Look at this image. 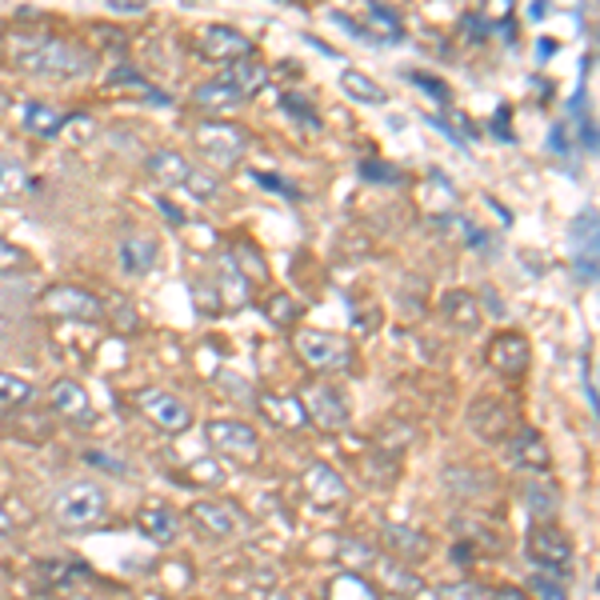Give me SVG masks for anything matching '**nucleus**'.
I'll use <instances>...</instances> for the list:
<instances>
[{
	"label": "nucleus",
	"mask_w": 600,
	"mask_h": 600,
	"mask_svg": "<svg viewBox=\"0 0 600 600\" xmlns=\"http://www.w3.org/2000/svg\"><path fill=\"white\" fill-rule=\"evenodd\" d=\"M505 457L512 469H520V473H549L553 469V452H549V445H544V437L536 432V428H512L505 440Z\"/></svg>",
	"instance_id": "9b49d317"
},
{
	"label": "nucleus",
	"mask_w": 600,
	"mask_h": 600,
	"mask_svg": "<svg viewBox=\"0 0 600 600\" xmlns=\"http://www.w3.org/2000/svg\"><path fill=\"white\" fill-rule=\"evenodd\" d=\"M48 404H53V413L65 416L69 425L89 428L96 420L93 401H89V393H84V384H77V381H57L53 384V389H48Z\"/></svg>",
	"instance_id": "f3484780"
},
{
	"label": "nucleus",
	"mask_w": 600,
	"mask_h": 600,
	"mask_svg": "<svg viewBox=\"0 0 600 600\" xmlns=\"http://www.w3.org/2000/svg\"><path fill=\"white\" fill-rule=\"evenodd\" d=\"M328 597H365V600H377V597H381V585H377V580H369L365 573L341 568V577L328 580Z\"/></svg>",
	"instance_id": "7c9ffc66"
},
{
	"label": "nucleus",
	"mask_w": 600,
	"mask_h": 600,
	"mask_svg": "<svg viewBox=\"0 0 600 600\" xmlns=\"http://www.w3.org/2000/svg\"><path fill=\"white\" fill-rule=\"evenodd\" d=\"M152 265H157V241L152 236H128L120 244V268L128 277H145Z\"/></svg>",
	"instance_id": "cd10ccee"
},
{
	"label": "nucleus",
	"mask_w": 600,
	"mask_h": 600,
	"mask_svg": "<svg viewBox=\"0 0 600 600\" xmlns=\"http://www.w3.org/2000/svg\"><path fill=\"white\" fill-rule=\"evenodd\" d=\"M488 365L500 372V377H520V372L529 369V341L520 333H500L488 341Z\"/></svg>",
	"instance_id": "a211bd4d"
},
{
	"label": "nucleus",
	"mask_w": 600,
	"mask_h": 600,
	"mask_svg": "<svg viewBox=\"0 0 600 600\" xmlns=\"http://www.w3.org/2000/svg\"><path fill=\"white\" fill-rule=\"evenodd\" d=\"M193 300H197V312H205V316H220V297H217V289H212V280H197L193 285Z\"/></svg>",
	"instance_id": "c03bdc74"
},
{
	"label": "nucleus",
	"mask_w": 600,
	"mask_h": 600,
	"mask_svg": "<svg viewBox=\"0 0 600 600\" xmlns=\"http://www.w3.org/2000/svg\"><path fill=\"white\" fill-rule=\"evenodd\" d=\"M381 561V553L372 549L369 541H357V536H341L336 544V565L341 568H353V573H372Z\"/></svg>",
	"instance_id": "c85d7f7f"
},
{
	"label": "nucleus",
	"mask_w": 600,
	"mask_h": 600,
	"mask_svg": "<svg viewBox=\"0 0 600 600\" xmlns=\"http://www.w3.org/2000/svg\"><path fill=\"white\" fill-rule=\"evenodd\" d=\"M333 21H341V28H348V33L360 36V41H372V45H396L404 36L396 12L389 9V4H381V0H372L369 4V21L353 24V16H345V12H336Z\"/></svg>",
	"instance_id": "f8f14e48"
},
{
	"label": "nucleus",
	"mask_w": 600,
	"mask_h": 600,
	"mask_svg": "<svg viewBox=\"0 0 600 600\" xmlns=\"http://www.w3.org/2000/svg\"><path fill=\"white\" fill-rule=\"evenodd\" d=\"M341 89H345L353 101H360V104H384L389 101V93H384L381 84L372 81V77H365L360 69H345L341 72Z\"/></svg>",
	"instance_id": "473e14b6"
},
{
	"label": "nucleus",
	"mask_w": 600,
	"mask_h": 600,
	"mask_svg": "<svg viewBox=\"0 0 600 600\" xmlns=\"http://www.w3.org/2000/svg\"><path fill=\"white\" fill-rule=\"evenodd\" d=\"M197 149L208 164L236 169L244 161V152H249V132L241 125H232V120H205L197 128Z\"/></svg>",
	"instance_id": "39448f33"
},
{
	"label": "nucleus",
	"mask_w": 600,
	"mask_h": 600,
	"mask_svg": "<svg viewBox=\"0 0 600 600\" xmlns=\"http://www.w3.org/2000/svg\"><path fill=\"white\" fill-rule=\"evenodd\" d=\"M12 532H16V524H12V517L0 508V541H12Z\"/></svg>",
	"instance_id": "6e6d98bb"
},
{
	"label": "nucleus",
	"mask_w": 600,
	"mask_h": 600,
	"mask_svg": "<svg viewBox=\"0 0 600 600\" xmlns=\"http://www.w3.org/2000/svg\"><path fill=\"white\" fill-rule=\"evenodd\" d=\"M485 304H488V312H493V316H505V309H500V297H497V292H485Z\"/></svg>",
	"instance_id": "4d7b16f0"
},
{
	"label": "nucleus",
	"mask_w": 600,
	"mask_h": 600,
	"mask_svg": "<svg viewBox=\"0 0 600 600\" xmlns=\"http://www.w3.org/2000/svg\"><path fill=\"white\" fill-rule=\"evenodd\" d=\"M384 549L401 561H425L432 553V541H428L420 529H408V524H389L384 529Z\"/></svg>",
	"instance_id": "b1692460"
},
{
	"label": "nucleus",
	"mask_w": 600,
	"mask_h": 600,
	"mask_svg": "<svg viewBox=\"0 0 600 600\" xmlns=\"http://www.w3.org/2000/svg\"><path fill=\"white\" fill-rule=\"evenodd\" d=\"M161 212H164V220H169V224H173V229H185V224H188V217H185V212H181V208H176L169 197L161 200Z\"/></svg>",
	"instance_id": "5fc2aeb1"
},
{
	"label": "nucleus",
	"mask_w": 600,
	"mask_h": 600,
	"mask_svg": "<svg viewBox=\"0 0 600 600\" xmlns=\"http://www.w3.org/2000/svg\"><path fill=\"white\" fill-rule=\"evenodd\" d=\"M200 57L205 60H217V65H232V60H244L253 57V41L229 24H208L200 33Z\"/></svg>",
	"instance_id": "4468645a"
},
{
	"label": "nucleus",
	"mask_w": 600,
	"mask_h": 600,
	"mask_svg": "<svg viewBox=\"0 0 600 600\" xmlns=\"http://www.w3.org/2000/svg\"><path fill=\"white\" fill-rule=\"evenodd\" d=\"M208 280H212V289H217L220 309L224 312H236L249 304V277L241 273V265H236V256L232 253H220L217 268L208 273Z\"/></svg>",
	"instance_id": "dca6fc26"
},
{
	"label": "nucleus",
	"mask_w": 600,
	"mask_h": 600,
	"mask_svg": "<svg viewBox=\"0 0 600 600\" xmlns=\"http://www.w3.org/2000/svg\"><path fill=\"white\" fill-rule=\"evenodd\" d=\"M300 404H304V416H309V425L324 428V432H341L348 425V404L345 396L336 393L328 381H309L300 389Z\"/></svg>",
	"instance_id": "6e6552de"
},
{
	"label": "nucleus",
	"mask_w": 600,
	"mask_h": 600,
	"mask_svg": "<svg viewBox=\"0 0 600 600\" xmlns=\"http://www.w3.org/2000/svg\"><path fill=\"white\" fill-rule=\"evenodd\" d=\"M529 589L536 592V597H549V600H561L565 597V577H544V573H536V577H529Z\"/></svg>",
	"instance_id": "49530a36"
},
{
	"label": "nucleus",
	"mask_w": 600,
	"mask_h": 600,
	"mask_svg": "<svg viewBox=\"0 0 600 600\" xmlns=\"http://www.w3.org/2000/svg\"><path fill=\"white\" fill-rule=\"evenodd\" d=\"M21 125L28 137H41V140H53L65 132V125H69V113L65 108H57V104H24V116Z\"/></svg>",
	"instance_id": "5701e85b"
},
{
	"label": "nucleus",
	"mask_w": 600,
	"mask_h": 600,
	"mask_svg": "<svg viewBox=\"0 0 600 600\" xmlns=\"http://www.w3.org/2000/svg\"><path fill=\"white\" fill-rule=\"evenodd\" d=\"M536 48H541V60H549V57H553V53H556L553 41H541V45H536Z\"/></svg>",
	"instance_id": "13d9d810"
},
{
	"label": "nucleus",
	"mask_w": 600,
	"mask_h": 600,
	"mask_svg": "<svg viewBox=\"0 0 600 600\" xmlns=\"http://www.w3.org/2000/svg\"><path fill=\"white\" fill-rule=\"evenodd\" d=\"M33 176L24 173L21 161H9L0 157V200H12V197H28L33 193Z\"/></svg>",
	"instance_id": "f704fd0d"
},
{
	"label": "nucleus",
	"mask_w": 600,
	"mask_h": 600,
	"mask_svg": "<svg viewBox=\"0 0 600 600\" xmlns=\"http://www.w3.org/2000/svg\"><path fill=\"white\" fill-rule=\"evenodd\" d=\"M524 505H529V512L536 520H553L556 517V488L532 481V485H524Z\"/></svg>",
	"instance_id": "c9c22d12"
},
{
	"label": "nucleus",
	"mask_w": 600,
	"mask_h": 600,
	"mask_svg": "<svg viewBox=\"0 0 600 600\" xmlns=\"http://www.w3.org/2000/svg\"><path fill=\"white\" fill-rule=\"evenodd\" d=\"M132 404H137L140 413L149 416L161 432H169V437H176V432H185V428L193 425V408L176 393H169V389H140V393L132 396Z\"/></svg>",
	"instance_id": "9d476101"
},
{
	"label": "nucleus",
	"mask_w": 600,
	"mask_h": 600,
	"mask_svg": "<svg viewBox=\"0 0 600 600\" xmlns=\"http://www.w3.org/2000/svg\"><path fill=\"white\" fill-rule=\"evenodd\" d=\"M377 568H381V577H384V589H393V597H420L425 592V580L413 577L404 565H393V561H377Z\"/></svg>",
	"instance_id": "72a5a7b5"
},
{
	"label": "nucleus",
	"mask_w": 600,
	"mask_h": 600,
	"mask_svg": "<svg viewBox=\"0 0 600 600\" xmlns=\"http://www.w3.org/2000/svg\"><path fill=\"white\" fill-rule=\"evenodd\" d=\"M524 553L529 561L541 573H556V577H568L573 573V541H568L565 532L549 524V520H536L529 532V541H524Z\"/></svg>",
	"instance_id": "423d86ee"
},
{
	"label": "nucleus",
	"mask_w": 600,
	"mask_h": 600,
	"mask_svg": "<svg viewBox=\"0 0 600 600\" xmlns=\"http://www.w3.org/2000/svg\"><path fill=\"white\" fill-rule=\"evenodd\" d=\"M469 428H473L481 440H488V445H500V440L512 432V413H508L497 396H476V401L469 404Z\"/></svg>",
	"instance_id": "2eb2a0df"
},
{
	"label": "nucleus",
	"mask_w": 600,
	"mask_h": 600,
	"mask_svg": "<svg viewBox=\"0 0 600 600\" xmlns=\"http://www.w3.org/2000/svg\"><path fill=\"white\" fill-rule=\"evenodd\" d=\"M253 181L261 188H268V193H280V197H292V200L300 197V188L289 185V181H285V176H277V173H253Z\"/></svg>",
	"instance_id": "de8ad7c7"
},
{
	"label": "nucleus",
	"mask_w": 600,
	"mask_h": 600,
	"mask_svg": "<svg viewBox=\"0 0 600 600\" xmlns=\"http://www.w3.org/2000/svg\"><path fill=\"white\" fill-rule=\"evenodd\" d=\"M452 532H461L464 541H473L476 549H493V553L500 549V541L493 536V529H485V524H473V520H452Z\"/></svg>",
	"instance_id": "a19ab883"
},
{
	"label": "nucleus",
	"mask_w": 600,
	"mask_h": 600,
	"mask_svg": "<svg viewBox=\"0 0 600 600\" xmlns=\"http://www.w3.org/2000/svg\"><path fill=\"white\" fill-rule=\"evenodd\" d=\"M292 348L312 372H345L353 365V348L345 336L324 333V328H297Z\"/></svg>",
	"instance_id": "20e7f679"
},
{
	"label": "nucleus",
	"mask_w": 600,
	"mask_h": 600,
	"mask_svg": "<svg viewBox=\"0 0 600 600\" xmlns=\"http://www.w3.org/2000/svg\"><path fill=\"white\" fill-rule=\"evenodd\" d=\"M485 16L488 24H500L505 33H512V28H508V21H512V0H485Z\"/></svg>",
	"instance_id": "8fccbe9b"
},
{
	"label": "nucleus",
	"mask_w": 600,
	"mask_h": 600,
	"mask_svg": "<svg viewBox=\"0 0 600 600\" xmlns=\"http://www.w3.org/2000/svg\"><path fill=\"white\" fill-rule=\"evenodd\" d=\"M300 493L312 500L316 508H328V505H345L348 500V485L345 476L328 469L324 461H312L304 473H300Z\"/></svg>",
	"instance_id": "ddd939ff"
},
{
	"label": "nucleus",
	"mask_w": 600,
	"mask_h": 600,
	"mask_svg": "<svg viewBox=\"0 0 600 600\" xmlns=\"http://www.w3.org/2000/svg\"><path fill=\"white\" fill-rule=\"evenodd\" d=\"M224 81L249 101V96H256L268 84V72H265V65H256L253 57H244V60H232L229 72H224Z\"/></svg>",
	"instance_id": "bb28decb"
},
{
	"label": "nucleus",
	"mask_w": 600,
	"mask_h": 600,
	"mask_svg": "<svg viewBox=\"0 0 600 600\" xmlns=\"http://www.w3.org/2000/svg\"><path fill=\"white\" fill-rule=\"evenodd\" d=\"M188 517L212 541H232V536H244V532L253 529V520L244 517V508L229 505V500H197V505L188 508Z\"/></svg>",
	"instance_id": "1a4fd4ad"
},
{
	"label": "nucleus",
	"mask_w": 600,
	"mask_h": 600,
	"mask_svg": "<svg viewBox=\"0 0 600 600\" xmlns=\"http://www.w3.org/2000/svg\"><path fill=\"white\" fill-rule=\"evenodd\" d=\"M573 261L585 285L597 280V212L585 208V217L573 220Z\"/></svg>",
	"instance_id": "6ab92c4d"
},
{
	"label": "nucleus",
	"mask_w": 600,
	"mask_h": 600,
	"mask_svg": "<svg viewBox=\"0 0 600 600\" xmlns=\"http://www.w3.org/2000/svg\"><path fill=\"white\" fill-rule=\"evenodd\" d=\"M232 256H236V265H241V273L249 280H261V277H268V265H265V256L256 253L253 244H236L232 249Z\"/></svg>",
	"instance_id": "58836bf2"
},
{
	"label": "nucleus",
	"mask_w": 600,
	"mask_h": 600,
	"mask_svg": "<svg viewBox=\"0 0 600 600\" xmlns=\"http://www.w3.org/2000/svg\"><path fill=\"white\" fill-rule=\"evenodd\" d=\"M145 169H149V176L157 181V185H164V188H185V181H188V173H193V164L181 157V152H169V149H157L145 161Z\"/></svg>",
	"instance_id": "393cba45"
},
{
	"label": "nucleus",
	"mask_w": 600,
	"mask_h": 600,
	"mask_svg": "<svg viewBox=\"0 0 600 600\" xmlns=\"http://www.w3.org/2000/svg\"><path fill=\"white\" fill-rule=\"evenodd\" d=\"M256 413L265 416L273 428H285V432H297V428L309 425V416H304V404H300V396H280V393H265L256 396Z\"/></svg>",
	"instance_id": "aec40b11"
},
{
	"label": "nucleus",
	"mask_w": 600,
	"mask_h": 600,
	"mask_svg": "<svg viewBox=\"0 0 600 600\" xmlns=\"http://www.w3.org/2000/svg\"><path fill=\"white\" fill-rule=\"evenodd\" d=\"M33 261H28V253H24L21 244H12L0 236V273L4 277H12V273H21V268H28Z\"/></svg>",
	"instance_id": "79ce46f5"
},
{
	"label": "nucleus",
	"mask_w": 600,
	"mask_h": 600,
	"mask_svg": "<svg viewBox=\"0 0 600 600\" xmlns=\"http://www.w3.org/2000/svg\"><path fill=\"white\" fill-rule=\"evenodd\" d=\"M205 437L212 452H220L236 469H253L261 461V432L249 420H208Z\"/></svg>",
	"instance_id": "7ed1b4c3"
},
{
	"label": "nucleus",
	"mask_w": 600,
	"mask_h": 600,
	"mask_svg": "<svg viewBox=\"0 0 600 600\" xmlns=\"http://www.w3.org/2000/svg\"><path fill=\"white\" fill-rule=\"evenodd\" d=\"M9 60L16 69L33 77H60V81H81L93 72V53L84 45H72L65 36L53 33H12L9 36Z\"/></svg>",
	"instance_id": "f257e3e1"
},
{
	"label": "nucleus",
	"mask_w": 600,
	"mask_h": 600,
	"mask_svg": "<svg viewBox=\"0 0 600 600\" xmlns=\"http://www.w3.org/2000/svg\"><path fill=\"white\" fill-rule=\"evenodd\" d=\"M464 36H469V41H485L488 33H493V24L485 21V16H473V12H469V16H464Z\"/></svg>",
	"instance_id": "603ef678"
},
{
	"label": "nucleus",
	"mask_w": 600,
	"mask_h": 600,
	"mask_svg": "<svg viewBox=\"0 0 600 600\" xmlns=\"http://www.w3.org/2000/svg\"><path fill=\"white\" fill-rule=\"evenodd\" d=\"M437 597H488V589L476 580H457V585H437Z\"/></svg>",
	"instance_id": "09e8293b"
},
{
	"label": "nucleus",
	"mask_w": 600,
	"mask_h": 600,
	"mask_svg": "<svg viewBox=\"0 0 600 600\" xmlns=\"http://www.w3.org/2000/svg\"><path fill=\"white\" fill-rule=\"evenodd\" d=\"M408 81H413L416 89H420V93L432 96V101H437V104H449V101H452L449 89H445V84H440L437 77H428V72H408Z\"/></svg>",
	"instance_id": "a18cd8bd"
},
{
	"label": "nucleus",
	"mask_w": 600,
	"mask_h": 600,
	"mask_svg": "<svg viewBox=\"0 0 600 600\" xmlns=\"http://www.w3.org/2000/svg\"><path fill=\"white\" fill-rule=\"evenodd\" d=\"M185 188H193V193H197L200 200L217 197V193H220V185H217V181H212V176H208V173H197V169H193V173H188Z\"/></svg>",
	"instance_id": "3c124183"
},
{
	"label": "nucleus",
	"mask_w": 600,
	"mask_h": 600,
	"mask_svg": "<svg viewBox=\"0 0 600 600\" xmlns=\"http://www.w3.org/2000/svg\"><path fill=\"white\" fill-rule=\"evenodd\" d=\"M193 101H197V108L200 113H208V116H229L236 104H244V96L236 93L229 81H208V84H200L197 93H193Z\"/></svg>",
	"instance_id": "a878e982"
},
{
	"label": "nucleus",
	"mask_w": 600,
	"mask_h": 600,
	"mask_svg": "<svg viewBox=\"0 0 600 600\" xmlns=\"http://www.w3.org/2000/svg\"><path fill=\"white\" fill-rule=\"evenodd\" d=\"M84 461L89 464H101V469H108V473L113 476H128V469L120 461H113V457H104V452H89V457H84Z\"/></svg>",
	"instance_id": "864d4df0"
},
{
	"label": "nucleus",
	"mask_w": 600,
	"mask_h": 600,
	"mask_svg": "<svg viewBox=\"0 0 600 600\" xmlns=\"http://www.w3.org/2000/svg\"><path fill=\"white\" fill-rule=\"evenodd\" d=\"M285 113H292V120H300V125L312 128V132L321 128V116H316V108H312L304 96H292V93L285 96Z\"/></svg>",
	"instance_id": "37998d69"
},
{
	"label": "nucleus",
	"mask_w": 600,
	"mask_h": 600,
	"mask_svg": "<svg viewBox=\"0 0 600 600\" xmlns=\"http://www.w3.org/2000/svg\"><path fill=\"white\" fill-rule=\"evenodd\" d=\"M116 9H128V12H137L140 9V0H113Z\"/></svg>",
	"instance_id": "bf43d9fd"
},
{
	"label": "nucleus",
	"mask_w": 600,
	"mask_h": 600,
	"mask_svg": "<svg viewBox=\"0 0 600 600\" xmlns=\"http://www.w3.org/2000/svg\"><path fill=\"white\" fill-rule=\"evenodd\" d=\"M365 476H369V485L389 488L396 481V476H401V452L377 445V452H372L369 461H365Z\"/></svg>",
	"instance_id": "c756f323"
},
{
	"label": "nucleus",
	"mask_w": 600,
	"mask_h": 600,
	"mask_svg": "<svg viewBox=\"0 0 600 600\" xmlns=\"http://www.w3.org/2000/svg\"><path fill=\"white\" fill-rule=\"evenodd\" d=\"M440 316H445V324H449L452 333H476L481 328V316H485V309L476 304V297L473 292H464V289H457V292H445L440 297Z\"/></svg>",
	"instance_id": "412c9836"
},
{
	"label": "nucleus",
	"mask_w": 600,
	"mask_h": 600,
	"mask_svg": "<svg viewBox=\"0 0 600 600\" xmlns=\"http://www.w3.org/2000/svg\"><path fill=\"white\" fill-rule=\"evenodd\" d=\"M357 173H360V181H369V185H401V173H396L393 164L372 161V157L357 164Z\"/></svg>",
	"instance_id": "ea45409f"
},
{
	"label": "nucleus",
	"mask_w": 600,
	"mask_h": 600,
	"mask_svg": "<svg viewBox=\"0 0 600 600\" xmlns=\"http://www.w3.org/2000/svg\"><path fill=\"white\" fill-rule=\"evenodd\" d=\"M33 401V384L21 381V377H12V372H0V404H9V408H21V404Z\"/></svg>",
	"instance_id": "4c0bfd02"
},
{
	"label": "nucleus",
	"mask_w": 600,
	"mask_h": 600,
	"mask_svg": "<svg viewBox=\"0 0 600 600\" xmlns=\"http://www.w3.org/2000/svg\"><path fill=\"white\" fill-rule=\"evenodd\" d=\"M137 529L149 536L152 544H173L181 524H176V512L161 500H149V505L137 508Z\"/></svg>",
	"instance_id": "4be33fe9"
},
{
	"label": "nucleus",
	"mask_w": 600,
	"mask_h": 600,
	"mask_svg": "<svg viewBox=\"0 0 600 600\" xmlns=\"http://www.w3.org/2000/svg\"><path fill=\"white\" fill-rule=\"evenodd\" d=\"M41 309L60 316V321H81V324L104 321V300L96 292L81 289V285H53V289H45L41 292Z\"/></svg>",
	"instance_id": "0eeeda50"
},
{
	"label": "nucleus",
	"mask_w": 600,
	"mask_h": 600,
	"mask_svg": "<svg viewBox=\"0 0 600 600\" xmlns=\"http://www.w3.org/2000/svg\"><path fill=\"white\" fill-rule=\"evenodd\" d=\"M265 316L277 324V328H297L300 304L289 297V292H273V297H268V304H265Z\"/></svg>",
	"instance_id": "e433bc0d"
},
{
	"label": "nucleus",
	"mask_w": 600,
	"mask_h": 600,
	"mask_svg": "<svg viewBox=\"0 0 600 600\" xmlns=\"http://www.w3.org/2000/svg\"><path fill=\"white\" fill-rule=\"evenodd\" d=\"M108 517V493L96 481H69L53 497V520L65 532H89Z\"/></svg>",
	"instance_id": "f03ea898"
},
{
	"label": "nucleus",
	"mask_w": 600,
	"mask_h": 600,
	"mask_svg": "<svg viewBox=\"0 0 600 600\" xmlns=\"http://www.w3.org/2000/svg\"><path fill=\"white\" fill-rule=\"evenodd\" d=\"M36 580L57 589V585H72V580H93V573L81 561H45V565H36Z\"/></svg>",
	"instance_id": "2f4dec72"
}]
</instances>
